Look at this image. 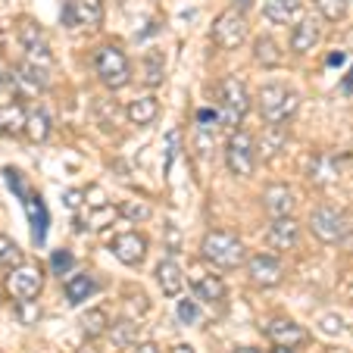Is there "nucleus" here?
Here are the masks:
<instances>
[{"label":"nucleus","mask_w":353,"mask_h":353,"mask_svg":"<svg viewBox=\"0 0 353 353\" xmlns=\"http://www.w3.org/2000/svg\"><path fill=\"white\" fill-rule=\"evenodd\" d=\"M200 256L219 269H238L247 263V250H244V244H241V238L232 232H222V228L203 234V241H200Z\"/></svg>","instance_id":"nucleus-1"},{"label":"nucleus","mask_w":353,"mask_h":353,"mask_svg":"<svg viewBox=\"0 0 353 353\" xmlns=\"http://www.w3.org/2000/svg\"><path fill=\"white\" fill-rule=\"evenodd\" d=\"M94 72L103 81V88L119 91V88H125L132 81V63H128V57L116 44H103L94 54Z\"/></svg>","instance_id":"nucleus-2"},{"label":"nucleus","mask_w":353,"mask_h":353,"mask_svg":"<svg viewBox=\"0 0 353 353\" xmlns=\"http://www.w3.org/2000/svg\"><path fill=\"white\" fill-rule=\"evenodd\" d=\"M260 113L269 125H281L300 110V94L285 85H266L260 88Z\"/></svg>","instance_id":"nucleus-3"},{"label":"nucleus","mask_w":353,"mask_h":353,"mask_svg":"<svg viewBox=\"0 0 353 353\" xmlns=\"http://www.w3.org/2000/svg\"><path fill=\"white\" fill-rule=\"evenodd\" d=\"M247 110H250V97L241 79H222L219 81V119L225 125L238 128L244 122Z\"/></svg>","instance_id":"nucleus-4"},{"label":"nucleus","mask_w":353,"mask_h":353,"mask_svg":"<svg viewBox=\"0 0 353 353\" xmlns=\"http://www.w3.org/2000/svg\"><path fill=\"white\" fill-rule=\"evenodd\" d=\"M225 166L232 175L238 179H247V175H254L256 169V141L244 132V128H234V134L228 138L225 144Z\"/></svg>","instance_id":"nucleus-5"},{"label":"nucleus","mask_w":353,"mask_h":353,"mask_svg":"<svg viewBox=\"0 0 353 353\" xmlns=\"http://www.w3.org/2000/svg\"><path fill=\"white\" fill-rule=\"evenodd\" d=\"M44 288V272H41L34 263H19L16 269L7 272V281H3V291L13 297V303L19 300H34Z\"/></svg>","instance_id":"nucleus-6"},{"label":"nucleus","mask_w":353,"mask_h":353,"mask_svg":"<svg viewBox=\"0 0 353 353\" xmlns=\"http://www.w3.org/2000/svg\"><path fill=\"white\" fill-rule=\"evenodd\" d=\"M310 232L322 241V244H341L350 234V219L334 207H319L310 216Z\"/></svg>","instance_id":"nucleus-7"},{"label":"nucleus","mask_w":353,"mask_h":353,"mask_svg":"<svg viewBox=\"0 0 353 353\" xmlns=\"http://www.w3.org/2000/svg\"><path fill=\"white\" fill-rule=\"evenodd\" d=\"M213 41L222 47V50H238L247 41V22L244 13L238 10H228V13H219L213 22Z\"/></svg>","instance_id":"nucleus-8"},{"label":"nucleus","mask_w":353,"mask_h":353,"mask_svg":"<svg viewBox=\"0 0 353 353\" xmlns=\"http://www.w3.org/2000/svg\"><path fill=\"white\" fill-rule=\"evenodd\" d=\"M103 19V0H66L63 26L66 28H97Z\"/></svg>","instance_id":"nucleus-9"},{"label":"nucleus","mask_w":353,"mask_h":353,"mask_svg":"<svg viewBox=\"0 0 353 353\" xmlns=\"http://www.w3.org/2000/svg\"><path fill=\"white\" fill-rule=\"evenodd\" d=\"M266 334L275 347H285V350H297L300 344H307V328L297 325L294 319H285V316H279V319L269 322Z\"/></svg>","instance_id":"nucleus-10"},{"label":"nucleus","mask_w":353,"mask_h":353,"mask_svg":"<svg viewBox=\"0 0 353 353\" xmlns=\"http://www.w3.org/2000/svg\"><path fill=\"white\" fill-rule=\"evenodd\" d=\"M110 250H113V256L119 263H125V266H141L147 256V238L138 232H125V234H119V238H113Z\"/></svg>","instance_id":"nucleus-11"},{"label":"nucleus","mask_w":353,"mask_h":353,"mask_svg":"<svg viewBox=\"0 0 353 353\" xmlns=\"http://www.w3.org/2000/svg\"><path fill=\"white\" fill-rule=\"evenodd\" d=\"M247 272H250V281H254L256 288H275V285H281V279H285L281 263L269 254H256L254 260H247Z\"/></svg>","instance_id":"nucleus-12"},{"label":"nucleus","mask_w":353,"mask_h":353,"mask_svg":"<svg viewBox=\"0 0 353 353\" xmlns=\"http://www.w3.org/2000/svg\"><path fill=\"white\" fill-rule=\"evenodd\" d=\"M300 241V222L291 219V216H281V219H272L266 228V244L272 250H291Z\"/></svg>","instance_id":"nucleus-13"},{"label":"nucleus","mask_w":353,"mask_h":353,"mask_svg":"<svg viewBox=\"0 0 353 353\" xmlns=\"http://www.w3.org/2000/svg\"><path fill=\"white\" fill-rule=\"evenodd\" d=\"M263 207L272 219H281V216H291L294 207H297V200H294V191L288 185H269L263 191Z\"/></svg>","instance_id":"nucleus-14"},{"label":"nucleus","mask_w":353,"mask_h":353,"mask_svg":"<svg viewBox=\"0 0 353 353\" xmlns=\"http://www.w3.org/2000/svg\"><path fill=\"white\" fill-rule=\"evenodd\" d=\"M26 116H28V110L22 107L19 100H3L0 103V134L3 138L22 134L26 132Z\"/></svg>","instance_id":"nucleus-15"},{"label":"nucleus","mask_w":353,"mask_h":353,"mask_svg":"<svg viewBox=\"0 0 353 353\" xmlns=\"http://www.w3.org/2000/svg\"><path fill=\"white\" fill-rule=\"evenodd\" d=\"M191 288H194V300H203V303H222L228 294L225 281L219 275H194L191 279Z\"/></svg>","instance_id":"nucleus-16"},{"label":"nucleus","mask_w":353,"mask_h":353,"mask_svg":"<svg viewBox=\"0 0 353 353\" xmlns=\"http://www.w3.org/2000/svg\"><path fill=\"white\" fill-rule=\"evenodd\" d=\"M157 285H160V291L166 294V297H179V294L185 291V275H181L179 263L163 260L160 266H157Z\"/></svg>","instance_id":"nucleus-17"},{"label":"nucleus","mask_w":353,"mask_h":353,"mask_svg":"<svg viewBox=\"0 0 353 353\" xmlns=\"http://www.w3.org/2000/svg\"><path fill=\"white\" fill-rule=\"evenodd\" d=\"M316 44H319V26H316L313 19L294 22V32H291V50L294 54H310Z\"/></svg>","instance_id":"nucleus-18"},{"label":"nucleus","mask_w":353,"mask_h":353,"mask_svg":"<svg viewBox=\"0 0 353 353\" xmlns=\"http://www.w3.org/2000/svg\"><path fill=\"white\" fill-rule=\"evenodd\" d=\"M13 85L19 88L22 94H41L47 88V69H38V66H32V63H26V66L16 69Z\"/></svg>","instance_id":"nucleus-19"},{"label":"nucleus","mask_w":353,"mask_h":353,"mask_svg":"<svg viewBox=\"0 0 353 353\" xmlns=\"http://www.w3.org/2000/svg\"><path fill=\"white\" fill-rule=\"evenodd\" d=\"M125 116H128V122H132V125H150V122L160 116V100H157V97L132 100V103H128V110H125Z\"/></svg>","instance_id":"nucleus-20"},{"label":"nucleus","mask_w":353,"mask_h":353,"mask_svg":"<svg viewBox=\"0 0 353 353\" xmlns=\"http://www.w3.org/2000/svg\"><path fill=\"white\" fill-rule=\"evenodd\" d=\"M263 13L269 22H279V26H291L300 16V3L297 0H266L263 3Z\"/></svg>","instance_id":"nucleus-21"},{"label":"nucleus","mask_w":353,"mask_h":353,"mask_svg":"<svg viewBox=\"0 0 353 353\" xmlns=\"http://www.w3.org/2000/svg\"><path fill=\"white\" fill-rule=\"evenodd\" d=\"M50 128H54V122H50V116H47L44 110H28L26 132H22V134H28V141H32V144H44V141L50 138Z\"/></svg>","instance_id":"nucleus-22"},{"label":"nucleus","mask_w":353,"mask_h":353,"mask_svg":"<svg viewBox=\"0 0 353 353\" xmlns=\"http://www.w3.org/2000/svg\"><path fill=\"white\" fill-rule=\"evenodd\" d=\"M94 291H97L94 275H88V272H72L69 275V281H66V300L69 303H81V300H88Z\"/></svg>","instance_id":"nucleus-23"},{"label":"nucleus","mask_w":353,"mask_h":353,"mask_svg":"<svg viewBox=\"0 0 353 353\" xmlns=\"http://www.w3.org/2000/svg\"><path fill=\"white\" fill-rule=\"evenodd\" d=\"M22 203H26V213H28V225H34V241H44V232H47V210L44 203H41L38 194H26L22 197Z\"/></svg>","instance_id":"nucleus-24"},{"label":"nucleus","mask_w":353,"mask_h":353,"mask_svg":"<svg viewBox=\"0 0 353 353\" xmlns=\"http://www.w3.org/2000/svg\"><path fill=\"white\" fill-rule=\"evenodd\" d=\"M79 328H81V334H85V338H97V334L110 332V316H107V310L94 307V310H88V313H81Z\"/></svg>","instance_id":"nucleus-25"},{"label":"nucleus","mask_w":353,"mask_h":353,"mask_svg":"<svg viewBox=\"0 0 353 353\" xmlns=\"http://www.w3.org/2000/svg\"><path fill=\"white\" fill-rule=\"evenodd\" d=\"M254 60L260 63V66H279L281 63V50L269 34H263V38L254 41Z\"/></svg>","instance_id":"nucleus-26"},{"label":"nucleus","mask_w":353,"mask_h":353,"mask_svg":"<svg viewBox=\"0 0 353 353\" xmlns=\"http://www.w3.org/2000/svg\"><path fill=\"white\" fill-rule=\"evenodd\" d=\"M116 219H119V207H113V203H100V207H94L91 216L85 219V228L103 232V228H110Z\"/></svg>","instance_id":"nucleus-27"},{"label":"nucleus","mask_w":353,"mask_h":353,"mask_svg":"<svg viewBox=\"0 0 353 353\" xmlns=\"http://www.w3.org/2000/svg\"><path fill=\"white\" fill-rule=\"evenodd\" d=\"M19 263H26V260H22L19 244H16L13 238H7V234H0V269H3V272H10V269H16Z\"/></svg>","instance_id":"nucleus-28"},{"label":"nucleus","mask_w":353,"mask_h":353,"mask_svg":"<svg viewBox=\"0 0 353 353\" xmlns=\"http://www.w3.org/2000/svg\"><path fill=\"white\" fill-rule=\"evenodd\" d=\"M110 338L116 347H134L138 344V325L132 319H122L116 325H110Z\"/></svg>","instance_id":"nucleus-29"},{"label":"nucleus","mask_w":353,"mask_h":353,"mask_svg":"<svg viewBox=\"0 0 353 353\" xmlns=\"http://www.w3.org/2000/svg\"><path fill=\"white\" fill-rule=\"evenodd\" d=\"M166 79V66H163V54H147L144 57V85L157 88Z\"/></svg>","instance_id":"nucleus-30"},{"label":"nucleus","mask_w":353,"mask_h":353,"mask_svg":"<svg viewBox=\"0 0 353 353\" xmlns=\"http://www.w3.org/2000/svg\"><path fill=\"white\" fill-rule=\"evenodd\" d=\"M19 38H22V44H26V54H32V50H44V47H47L44 32H41L34 22H22Z\"/></svg>","instance_id":"nucleus-31"},{"label":"nucleus","mask_w":353,"mask_h":353,"mask_svg":"<svg viewBox=\"0 0 353 353\" xmlns=\"http://www.w3.org/2000/svg\"><path fill=\"white\" fill-rule=\"evenodd\" d=\"M310 172H313V181L316 185H328V181H334V175H338V169H334V160L328 154H319L313 160V169H310Z\"/></svg>","instance_id":"nucleus-32"},{"label":"nucleus","mask_w":353,"mask_h":353,"mask_svg":"<svg viewBox=\"0 0 353 353\" xmlns=\"http://www.w3.org/2000/svg\"><path fill=\"white\" fill-rule=\"evenodd\" d=\"M316 10H319L322 19L341 22L347 16V0H316Z\"/></svg>","instance_id":"nucleus-33"},{"label":"nucleus","mask_w":353,"mask_h":353,"mask_svg":"<svg viewBox=\"0 0 353 353\" xmlns=\"http://www.w3.org/2000/svg\"><path fill=\"white\" fill-rule=\"evenodd\" d=\"M263 157H275L285 147V132H279V125H269L266 138H263Z\"/></svg>","instance_id":"nucleus-34"},{"label":"nucleus","mask_w":353,"mask_h":353,"mask_svg":"<svg viewBox=\"0 0 353 353\" xmlns=\"http://www.w3.org/2000/svg\"><path fill=\"white\" fill-rule=\"evenodd\" d=\"M179 322L181 325H197V319H200V303L197 300H179Z\"/></svg>","instance_id":"nucleus-35"},{"label":"nucleus","mask_w":353,"mask_h":353,"mask_svg":"<svg viewBox=\"0 0 353 353\" xmlns=\"http://www.w3.org/2000/svg\"><path fill=\"white\" fill-rule=\"evenodd\" d=\"M16 316H19L22 325H34V322L41 319V307L34 300H19V303H16Z\"/></svg>","instance_id":"nucleus-36"},{"label":"nucleus","mask_w":353,"mask_h":353,"mask_svg":"<svg viewBox=\"0 0 353 353\" xmlns=\"http://www.w3.org/2000/svg\"><path fill=\"white\" fill-rule=\"evenodd\" d=\"M119 216H128L132 222H141L150 216V207H147L144 200H128V203H122L119 207Z\"/></svg>","instance_id":"nucleus-37"},{"label":"nucleus","mask_w":353,"mask_h":353,"mask_svg":"<svg viewBox=\"0 0 353 353\" xmlns=\"http://www.w3.org/2000/svg\"><path fill=\"white\" fill-rule=\"evenodd\" d=\"M50 266H54V275H66L69 269H72V254H66V250H54Z\"/></svg>","instance_id":"nucleus-38"},{"label":"nucleus","mask_w":353,"mask_h":353,"mask_svg":"<svg viewBox=\"0 0 353 353\" xmlns=\"http://www.w3.org/2000/svg\"><path fill=\"white\" fill-rule=\"evenodd\" d=\"M216 122H219V113H216L213 107H200L197 110V128H207V132H210Z\"/></svg>","instance_id":"nucleus-39"},{"label":"nucleus","mask_w":353,"mask_h":353,"mask_svg":"<svg viewBox=\"0 0 353 353\" xmlns=\"http://www.w3.org/2000/svg\"><path fill=\"white\" fill-rule=\"evenodd\" d=\"M166 244H169V254H175L181 247V234H175V225H166Z\"/></svg>","instance_id":"nucleus-40"},{"label":"nucleus","mask_w":353,"mask_h":353,"mask_svg":"<svg viewBox=\"0 0 353 353\" xmlns=\"http://www.w3.org/2000/svg\"><path fill=\"white\" fill-rule=\"evenodd\" d=\"M79 203H81V191H66V207L75 210Z\"/></svg>","instance_id":"nucleus-41"},{"label":"nucleus","mask_w":353,"mask_h":353,"mask_svg":"<svg viewBox=\"0 0 353 353\" xmlns=\"http://www.w3.org/2000/svg\"><path fill=\"white\" fill-rule=\"evenodd\" d=\"M250 7H254V0H232V10H238V13H247Z\"/></svg>","instance_id":"nucleus-42"},{"label":"nucleus","mask_w":353,"mask_h":353,"mask_svg":"<svg viewBox=\"0 0 353 353\" xmlns=\"http://www.w3.org/2000/svg\"><path fill=\"white\" fill-rule=\"evenodd\" d=\"M134 353H160V347L150 344V341H144V344H138V350H134Z\"/></svg>","instance_id":"nucleus-43"},{"label":"nucleus","mask_w":353,"mask_h":353,"mask_svg":"<svg viewBox=\"0 0 353 353\" xmlns=\"http://www.w3.org/2000/svg\"><path fill=\"white\" fill-rule=\"evenodd\" d=\"M172 353H194V347H191V344H175Z\"/></svg>","instance_id":"nucleus-44"},{"label":"nucleus","mask_w":353,"mask_h":353,"mask_svg":"<svg viewBox=\"0 0 353 353\" xmlns=\"http://www.w3.org/2000/svg\"><path fill=\"white\" fill-rule=\"evenodd\" d=\"M234 353H260V350H256V347H238Z\"/></svg>","instance_id":"nucleus-45"},{"label":"nucleus","mask_w":353,"mask_h":353,"mask_svg":"<svg viewBox=\"0 0 353 353\" xmlns=\"http://www.w3.org/2000/svg\"><path fill=\"white\" fill-rule=\"evenodd\" d=\"M272 353H294V350H285V347H275Z\"/></svg>","instance_id":"nucleus-46"}]
</instances>
